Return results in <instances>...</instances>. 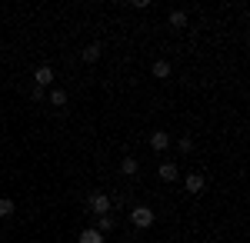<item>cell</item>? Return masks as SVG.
Masks as SVG:
<instances>
[{
    "mask_svg": "<svg viewBox=\"0 0 250 243\" xmlns=\"http://www.w3.org/2000/svg\"><path fill=\"white\" fill-rule=\"evenodd\" d=\"M137 170H140L137 157H124V160H120V173H124V177H134Z\"/></svg>",
    "mask_w": 250,
    "mask_h": 243,
    "instance_id": "8",
    "label": "cell"
},
{
    "mask_svg": "<svg viewBox=\"0 0 250 243\" xmlns=\"http://www.w3.org/2000/svg\"><path fill=\"white\" fill-rule=\"evenodd\" d=\"M177 150H180V153H190V150H193V140H190V137H180V140H177Z\"/></svg>",
    "mask_w": 250,
    "mask_h": 243,
    "instance_id": "15",
    "label": "cell"
},
{
    "mask_svg": "<svg viewBox=\"0 0 250 243\" xmlns=\"http://www.w3.org/2000/svg\"><path fill=\"white\" fill-rule=\"evenodd\" d=\"M184 187L190 190V193H204V190H207V177H204V173H187V177H184Z\"/></svg>",
    "mask_w": 250,
    "mask_h": 243,
    "instance_id": "3",
    "label": "cell"
},
{
    "mask_svg": "<svg viewBox=\"0 0 250 243\" xmlns=\"http://www.w3.org/2000/svg\"><path fill=\"white\" fill-rule=\"evenodd\" d=\"M170 27L173 30H180V27H187V10H170Z\"/></svg>",
    "mask_w": 250,
    "mask_h": 243,
    "instance_id": "11",
    "label": "cell"
},
{
    "mask_svg": "<svg viewBox=\"0 0 250 243\" xmlns=\"http://www.w3.org/2000/svg\"><path fill=\"white\" fill-rule=\"evenodd\" d=\"M114 223H117L114 217H110V213H104V217H97V226H94V230H97V233H107V230H114Z\"/></svg>",
    "mask_w": 250,
    "mask_h": 243,
    "instance_id": "12",
    "label": "cell"
},
{
    "mask_svg": "<svg viewBox=\"0 0 250 243\" xmlns=\"http://www.w3.org/2000/svg\"><path fill=\"white\" fill-rule=\"evenodd\" d=\"M157 177H160L164 183H173V180L180 177V170H177V163H160V167H157Z\"/></svg>",
    "mask_w": 250,
    "mask_h": 243,
    "instance_id": "5",
    "label": "cell"
},
{
    "mask_svg": "<svg viewBox=\"0 0 250 243\" xmlns=\"http://www.w3.org/2000/svg\"><path fill=\"white\" fill-rule=\"evenodd\" d=\"M150 74H154L157 80H167V77H170V63H167V60H157L154 67H150Z\"/></svg>",
    "mask_w": 250,
    "mask_h": 243,
    "instance_id": "10",
    "label": "cell"
},
{
    "mask_svg": "<svg viewBox=\"0 0 250 243\" xmlns=\"http://www.w3.org/2000/svg\"><path fill=\"white\" fill-rule=\"evenodd\" d=\"M14 200H10V197H0V217H14Z\"/></svg>",
    "mask_w": 250,
    "mask_h": 243,
    "instance_id": "14",
    "label": "cell"
},
{
    "mask_svg": "<svg viewBox=\"0 0 250 243\" xmlns=\"http://www.w3.org/2000/svg\"><path fill=\"white\" fill-rule=\"evenodd\" d=\"M100 54H104V47H100V43H87V47H83V63H97V60H100Z\"/></svg>",
    "mask_w": 250,
    "mask_h": 243,
    "instance_id": "7",
    "label": "cell"
},
{
    "mask_svg": "<svg viewBox=\"0 0 250 243\" xmlns=\"http://www.w3.org/2000/svg\"><path fill=\"white\" fill-rule=\"evenodd\" d=\"M130 223H134L137 230L154 226V210H150V206H134V210H130Z\"/></svg>",
    "mask_w": 250,
    "mask_h": 243,
    "instance_id": "1",
    "label": "cell"
},
{
    "mask_svg": "<svg viewBox=\"0 0 250 243\" xmlns=\"http://www.w3.org/2000/svg\"><path fill=\"white\" fill-rule=\"evenodd\" d=\"M34 80H37V87H50L54 83V67H37V74H34Z\"/></svg>",
    "mask_w": 250,
    "mask_h": 243,
    "instance_id": "6",
    "label": "cell"
},
{
    "mask_svg": "<svg viewBox=\"0 0 250 243\" xmlns=\"http://www.w3.org/2000/svg\"><path fill=\"white\" fill-rule=\"evenodd\" d=\"M43 97H47V94H43V87H37V83H34V90H30V100H43Z\"/></svg>",
    "mask_w": 250,
    "mask_h": 243,
    "instance_id": "16",
    "label": "cell"
},
{
    "mask_svg": "<svg viewBox=\"0 0 250 243\" xmlns=\"http://www.w3.org/2000/svg\"><path fill=\"white\" fill-rule=\"evenodd\" d=\"M77 243H104V233H97V230H83Z\"/></svg>",
    "mask_w": 250,
    "mask_h": 243,
    "instance_id": "13",
    "label": "cell"
},
{
    "mask_svg": "<svg viewBox=\"0 0 250 243\" xmlns=\"http://www.w3.org/2000/svg\"><path fill=\"white\" fill-rule=\"evenodd\" d=\"M47 100H50L54 107H67V100H70V97H67V90H60V87H54V90L47 94Z\"/></svg>",
    "mask_w": 250,
    "mask_h": 243,
    "instance_id": "9",
    "label": "cell"
},
{
    "mask_svg": "<svg viewBox=\"0 0 250 243\" xmlns=\"http://www.w3.org/2000/svg\"><path fill=\"white\" fill-rule=\"evenodd\" d=\"M167 147H170V133L167 130H154L150 133V150L160 153V150H167Z\"/></svg>",
    "mask_w": 250,
    "mask_h": 243,
    "instance_id": "4",
    "label": "cell"
},
{
    "mask_svg": "<svg viewBox=\"0 0 250 243\" xmlns=\"http://www.w3.org/2000/svg\"><path fill=\"white\" fill-rule=\"evenodd\" d=\"M87 206H90V213H97V217H104V213H110V197L107 193H90L87 197Z\"/></svg>",
    "mask_w": 250,
    "mask_h": 243,
    "instance_id": "2",
    "label": "cell"
}]
</instances>
